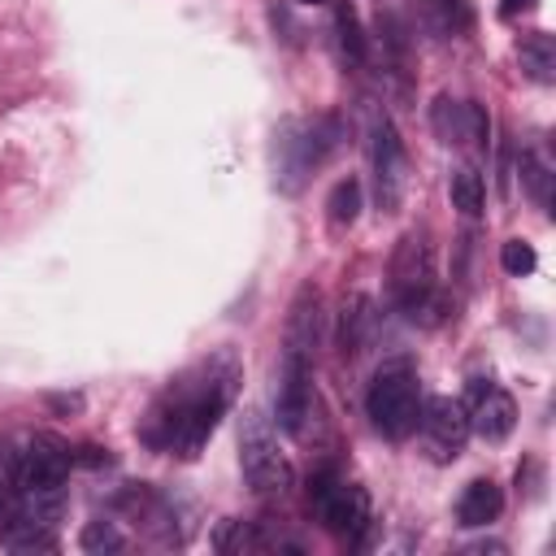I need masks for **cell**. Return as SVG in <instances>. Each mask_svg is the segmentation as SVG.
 <instances>
[{
	"instance_id": "6da1fadb",
	"label": "cell",
	"mask_w": 556,
	"mask_h": 556,
	"mask_svg": "<svg viewBox=\"0 0 556 556\" xmlns=\"http://www.w3.org/2000/svg\"><path fill=\"white\" fill-rule=\"evenodd\" d=\"M239 391V361L235 352H213L208 361L182 369L178 378L165 382V391L152 400L139 439L156 452H174L182 460H195L226 417L230 400Z\"/></svg>"
},
{
	"instance_id": "7a4b0ae2",
	"label": "cell",
	"mask_w": 556,
	"mask_h": 556,
	"mask_svg": "<svg viewBox=\"0 0 556 556\" xmlns=\"http://www.w3.org/2000/svg\"><path fill=\"white\" fill-rule=\"evenodd\" d=\"M321 334V300L317 287H300L287 313V339H282V374H278V426L291 434H304L308 408H313V356Z\"/></svg>"
},
{
	"instance_id": "3957f363",
	"label": "cell",
	"mask_w": 556,
	"mask_h": 556,
	"mask_svg": "<svg viewBox=\"0 0 556 556\" xmlns=\"http://www.w3.org/2000/svg\"><path fill=\"white\" fill-rule=\"evenodd\" d=\"M365 413H369L374 430H382L387 439H408L417 430V417H421L417 365L404 356L378 365L369 378V391H365Z\"/></svg>"
},
{
	"instance_id": "277c9868",
	"label": "cell",
	"mask_w": 556,
	"mask_h": 556,
	"mask_svg": "<svg viewBox=\"0 0 556 556\" xmlns=\"http://www.w3.org/2000/svg\"><path fill=\"white\" fill-rule=\"evenodd\" d=\"M391 295H395V304L413 321L434 326L443 317V295H439V278H434V248L417 230L395 243V256H391Z\"/></svg>"
},
{
	"instance_id": "5b68a950",
	"label": "cell",
	"mask_w": 556,
	"mask_h": 556,
	"mask_svg": "<svg viewBox=\"0 0 556 556\" xmlns=\"http://www.w3.org/2000/svg\"><path fill=\"white\" fill-rule=\"evenodd\" d=\"M339 143V122L334 117H313V122H282L274 130V169L282 191H300L304 178L334 152Z\"/></svg>"
},
{
	"instance_id": "8992f818",
	"label": "cell",
	"mask_w": 556,
	"mask_h": 556,
	"mask_svg": "<svg viewBox=\"0 0 556 556\" xmlns=\"http://www.w3.org/2000/svg\"><path fill=\"white\" fill-rule=\"evenodd\" d=\"M239 469L256 495H282L291 486V460L278 447V434L261 408H248L239 417Z\"/></svg>"
},
{
	"instance_id": "52a82bcc",
	"label": "cell",
	"mask_w": 556,
	"mask_h": 556,
	"mask_svg": "<svg viewBox=\"0 0 556 556\" xmlns=\"http://www.w3.org/2000/svg\"><path fill=\"white\" fill-rule=\"evenodd\" d=\"M308 495H313L317 521L334 539H361L365 534V526H369V495H365V486H356L352 478L326 469V473L313 478Z\"/></svg>"
},
{
	"instance_id": "ba28073f",
	"label": "cell",
	"mask_w": 556,
	"mask_h": 556,
	"mask_svg": "<svg viewBox=\"0 0 556 556\" xmlns=\"http://www.w3.org/2000/svg\"><path fill=\"white\" fill-rule=\"evenodd\" d=\"M465 417H469V434H482L486 443H500L513 434L517 426V400L495 382V378H473L465 387Z\"/></svg>"
},
{
	"instance_id": "9c48e42d",
	"label": "cell",
	"mask_w": 556,
	"mask_h": 556,
	"mask_svg": "<svg viewBox=\"0 0 556 556\" xmlns=\"http://www.w3.org/2000/svg\"><path fill=\"white\" fill-rule=\"evenodd\" d=\"M404 182H408V161H404L400 130L391 126V117H378L374 122V195H378L382 213L400 208Z\"/></svg>"
},
{
	"instance_id": "30bf717a",
	"label": "cell",
	"mask_w": 556,
	"mask_h": 556,
	"mask_svg": "<svg viewBox=\"0 0 556 556\" xmlns=\"http://www.w3.org/2000/svg\"><path fill=\"white\" fill-rule=\"evenodd\" d=\"M421 434H426V447L434 460H456L469 443V417H465V404L452 400V395H434L421 404V417H417Z\"/></svg>"
},
{
	"instance_id": "8fae6325",
	"label": "cell",
	"mask_w": 556,
	"mask_h": 556,
	"mask_svg": "<svg viewBox=\"0 0 556 556\" xmlns=\"http://www.w3.org/2000/svg\"><path fill=\"white\" fill-rule=\"evenodd\" d=\"M430 126L443 143L452 148H482V139L491 135V117L482 104L473 100H452V96H439L434 109H430Z\"/></svg>"
},
{
	"instance_id": "7c38bea8",
	"label": "cell",
	"mask_w": 556,
	"mask_h": 556,
	"mask_svg": "<svg viewBox=\"0 0 556 556\" xmlns=\"http://www.w3.org/2000/svg\"><path fill=\"white\" fill-rule=\"evenodd\" d=\"M500 508H504L500 486H495L491 478H473V482L460 491V500H456V521L469 526V530H478V526H491V521L500 517Z\"/></svg>"
},
{
	"instance_id": "4fadbf2b",
	"label": "cell",
	"mask_w": 556,
	"mask_h": 556,
	"mask_svg": "<svg viewBox=\"0 0 556 556\" xmlns=\"http://www.w3.org/2000/svg\"><path fill=\"white\" fill-rule=\"evenodd\" d=\"M517 56H521V70L534 78V83H556V43H552V35L547 30H534V35H526L521 39V48H517Z\"/></svg>"
},
{
	"instance_id": "5bb4252c",
	"label": "cell",
	"mask_w": 556,
	"mask_h": 556,
	"mask_svg": "<svg viewBox=\"0 0 556 556\" xmlns=\"http://www.w3.org/2000/svg\"><path fill=\"white\" fill-rule=\"evenodd\" d=\"M447 195H452V208H460L465 217H478L482 213V174L478 169H469V165H460V169H452V178H447Z\"/></svg>"
},
{
	"instance_id": "9a60e30c",
	"label": "cell",
	"mask_w": 556,
	"mask_h": 556,
	"mask_svg": "<svg viewBox=\"0 0 556 556\" xmlns=\"http://www.w3.org/2000/svg\"><path fill=\"white\" fill-rule=\"evenodd\" d=\"M421 9H426V26L439 30V35H460L473 22L465 0H421Z\"/></svg>"
},
{
	"instance_id": "2e32d148",
	"label": "cell",
	"mask_w": 556,
	"mask_h": 556,
	"mask_svg": "<svg viewBox=\"0 0 556 556\" xmlns=\"http://www.w3.org/2000/svg\"><path fill=\"white\" fill-rule=\"evenodd\" d=\"M521 182H526V191H530V200L539 208H552V169H547L543 156L521 152Z\"/></svg>"
},
{
	"instance_id": "e0dca14e",
	"label": "cell",
	"mask_w": 556,
	"mask_h": 556,
	"mask_svg": "<svg viewBox=\"0 0 556 556\" xmlns=\"http://www.w3.org/2000/svg\"><path fill=\"white\" fill-rule=\"evenodd\" d=\"M326 208H330V222H334V226H352V222H356V213H361V182H356V178L334 182V191H330Z\"/></svg>"
},
{
	"instance_id": "ac0fdd59",
	"label": "cell",
	"mask_w": 556,
	"mask_h": 556,
	"mask_svg": "<svg viewBox=\"0 0 556 556\" xmlns=\"http://www.w3.org/2000/svg\"><path fill=\"white\" fill-rule=\"evenodd\" d=\"M83 552H122L126 547V539H122V530L113 526V521H87V530H83Z\"/></svg>"
},
{
	"instance_id": "d6986e66",
	"label": "cell",
	"mask_w": 556,
	"mask_h": 556,
	"mask_svg": "<svg viewBox=\"0 0 556 556\" xmlns=\"http://www.w3.org/2000/svg\"><path fill=\"white\" fill-rule=\"evenodd\" d=\"M500 265H504V274H513V278H526V274H534L539 256H534V248H530L526 239H508V243L500 248Z\"/></svg>"
},
{
	"instance_id": "ffe728a7",
	"label": "cell",
	"mask_w": 556,
	"mask_h": 556,
	"mask_svg": "<svg viewBox=\"0 0 556 556\" xmlns=\"http://www.w3.org/2000/svg\"><path fill=\"white\" fill-rule=\"evenodd\" d=\"M339 30H343V35H339V39H343V52H348V56H365V39H361L356 13L343 9V4H339Z\"/></svg>"
},
{
	"instance_id": "44dd1931",
	"label": "cell",
	"mask_w": 556,
	"mask_h": 556,
	"mask_svg": "<svg viewBox=\"0 0 556 556\" xmlns=\"http://www.w3.org/2000/svg\"><path fill=\"white\" fill-rule=\"evenodd\" d=\"M526 9H534V0H504V13L513 17V13H526Z\"/></svg>"
},
{
	"instance_id": "7402d4cb",
	"label": "cell",
	"mask_w": 556,
	"mask_h": 556,
	"mask_svg": "<svg viewBox=\"0 0 556 556\" xmlns=\"http://www.w3.org/2000/svg\"><path fill=\"white\" fill-rule=\"evenodd\" d=\"M300 4H326V0H300Z\"/></svg>"
}]
</instances>
